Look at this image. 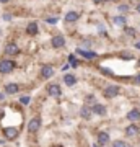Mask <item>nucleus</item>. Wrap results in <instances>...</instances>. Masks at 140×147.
Wrapping results in <instances>:
<instances>
[{
	"instance_id": "24",
	"label": "nucleus",
	"mask_w": 140,
	"mask_h": 147,
	"mask_svg": "<svg viewBox=\"0 0 140 147\" xmlns=\"http://www.w3.org/2000/svg\"><path fill=\"white\" fill-rule=\"evenodd\" d=\"M125 33H127L129 36H134V34H135V30H134V28H127V30H125Z\"/></svg>"
},
{
	"instance_id": "23",
	"label": "nucleus",
	"mask_w": 140,
	"mask_h": 147,
	"mask_svg": "<svg viewBox=\"0 0 140 147\" xmlns=\"http://www.w3.org/2000/svg\"><path fill=\"white\" fill-rule=\"evenodd\" d=\"M20 101H21V105H28L29 103V96H21Z\"/></svg>"
},
{
	"instance_id": "12",
	"label": "nucleus",
	"mask_w": 140,
	"mask_h": 147,
	"mask_svg": "<svg viewBox=\"0 0 140 147\" xmlns=\"http://www.w3.org/2000/svg\"><path fill=\"white\" fill-rule=\"evenodd\" d=\"M108 141H109V134H108V132H104V131H101L98 134V144H99V146H106Z\"/></svg>"
},
{
	"instance_id": "10",
	"label": "nucleus",
	"mask_w": 140,
	"mask_h": 147,
	"mask_svg": "<svg viewBox=\"0 0 140 147\" xmlns=\"http://www.w3.org/2000/svg\"><path fill=\"white\" fill-rule=\"evenodd\" d=\"M91 110H93L94 115H98V116H104V115H106V106H104V105H98V103H94Z\"/></svg>"
},
{
	"instance_id": "26",
	"label": "nucleus",
	"mask_w": 140,
	"mask_h": 147,
	"mask_svg": "<svg viewBox=\"0 0 140 147\" xmlns=\"http://www.w3.org/2000/svg\"><path fill=\"white\" fill-rule=\"evenodd\" d=\"M3 20H5V21H10V20H11V15H3Z\"/></svg>"
},
{
	"instance_id": "3",
	"label": "nucleus",
	"mask_w": 140,
	"mask_h": 147,
	"mask_svg": "<svg viewBox=\"0 0 140 147\" xmlns=\"http://www.w3.org/2000/svg\"><path fill=\"white\" fill-rule=\"evenodd\" d=\"M47 93L51 95L52 98H59V96L62 95V90H60L59 84H51L49 87H47Z\"/></svg>"
},
{
	"instance_id": "22",
	"label": "nucleus",
	"mask_w": 140,
	"mask_h": 147,
	"mask_svg": "<svg viewBox=\"0 0 140 147\" xmlns=\"http://www.w3.org/2000/svg\"><path fill=\"white\" fill-rule=\"evenodd\" d=\"M117 10H119L121 13H122V11H127L129 10V5H127V3H121V5L117 7Z\"/></svg>"
},
{
	"instance_id": "15",
	"label": "nucleus",
	"mask_w": 140,
	"mask_h": 147,
	"mask_svg": "<svg viewBox=\"0 0 140 147\" xmlns=\"http://www.w3.org/2000/svg\"><path fill=\"white\" fill-rule=\"evenodd\" d=\"M127 118H129L130 121H139L140 119V110L139 108H134V110L129 111V115H127Z\"/></svg>"
},
{
	"instance_id": "4",
	"label": "nucleus",
	"mask_w": 140,
	"mask_h": 147,
	"mask_svg": "<svg viewBox=\"0 0 140 147\" xmlns=\"http://www.w3.org/2000/svg\"><path fill=\"white\" fill-rule=\"evenodd\" d=\"M51 44H52V47H54V49H60V47L65 46V38H64L62 34H56V36L52 38Z\"/></svg>"
},
{
	"instance_id": "7",
	"label": "nucleus",
	"mask_w": 140,
	"mask_h": 147,
	"mask_svg": "<svg viewBox=\"0 0 140 147\" xmlns=\"http://www.w3.org/2000/svg\"><path fill=\"white\" fill-rule=\"evenodd\" d=\"M41 77L42 79H51V77H54V67L52 65H44L41 69Z\"/></svg>"
},
{
	"instance_id": "17",
	"label": "nucleus",
	"mask_w": 140,
	"mask_h": 147,
	"mask_svg": "<svg viewBox=\"0 0 140 147\" xmlns=\"http://www.w3.org/2000/svg\"><path fill=\"white\" fill-rule=\"evenodd\" d=\"M80 56H83V57H86V59H94L96 57V53L94 51H83V49H78L77 51Z\"/></svg>"
},
{
	"instance_id": "13",
	"label": "nucleus",
	"mask_w": 140,
	"mask_h": 147,
	"mask_svg": "<svg viewBox=\"0 0 140 147\" xmlns=\"http://www.w3.org/2000/svg\"><path fill=\"white\" fill-rule=\"evenodd\" d=\"M26 33H28V34H31V36L38 34V23H36V21H31V23L26 26Z\"/></svg>"
},
{
	"instance_id": "9",
	"label": "nucleus",
	"mask_w": 140,
	"mask_h": 147,
	"mask_svg": "<svg viewBox=\"0 0 140 147\" xmlns=\"http://www.w3.org/2000/svg\"><path fill=\"white\" fill-rule=\"evenodd\" d=\"M78 18H80V15H78L77 11L70 10L67 15H65V18H64V20H65V23H75V21H78Z\"/></svg>"
},
{
	"instance_id": "16",
	"label": "nucleus",
	"mask_w": 140,
	"mask_h": 147,
	"mask_svg": "<svg viewBox=\"0 0 140 147\" xmlns=\"http://www.w3.org/2000/svg\"><path fill=\"white\" fill-rule=\"evenodd\" d=\"M125 134H127L129 137L137 136V134H139V127L135 126V124H130V126H127V127H125Z\"/></svg>"
},
{
	"instance_id": "2",
	"label": "nucleus",
	"mask_w": 140,
	"mask_h": 147,
	"mask_svg": "<svg viewBox=\"0 0 140 147\" xmlns=\"http://www.w3.org/2000/svg\"><path fill=\"white\" fill-rule=\"evenodd\" d=\"M119 92H121V88L117 87V85H109V87H106L104 88V96L106 98H114V96H117L119 95Z\"/></svg>"
},
{
	"instance_id": "29",
	"label": "nucleus",
	"mask_w": 140,
	"mask_h": 147,
	"mask_svg": "<svg viewBox=\"0 0 140 147\" xmlns=\"http://www.w3.org/2000/svg\"><path fill=\"white\" fill-rule=\"evenodd\" d=\"M94 3H101V2H103V0H93Z\"/></svg>"
},
{
	"instance_id": "6",
	"label": "nucleus",
	"mask_w": 140,
	"mask_h": 147,
	"mask_svg": "<svg viewBox=\"0 0 140 147\" xmlns=\"http://www.w3.org/2000/svg\"><path fill=\"white\" fill-rule=\"evenodd\" d=\"M39 127H41V118H33V119L28 123V131L29 132H36Z\"/></svg>"
},
{
	"instance_id": "5",
	"label": "nucleus",
	"mask_w": 140,
	"mask_h": 147,
	"mask_svg": "<svg viewBox=\"0 0 140 147\" xmlns=\"http://www.w3.org/2000/svg\"><path fill=\"white\" fill-rule=\"evenodd\" d=\"M3 134L8 141H13L15 137H18V127H13V126H8V127H3Z\"/></svg>"
},
{
	"instance_id": "33",
	"label": "nucleus",
	"mask_w": 140,
	"mask_h": 147,
	"mask_svg": "<svg viewBox=\"0 0 140 147\" xmlns=\"http://www.w3.org/2000/svg\"><path fill=\"white\" fill-rule=\"evenodd\" d=\"M57 147H62V146H57Z\"/></svg>"
},
{
	"instance_id": "18",
	"label": "nucleus",
	"mask_w": 140,
	"mask_h": 147,
	"mask_svg": "<svg viewBox=\"0 0 140 147\" xmlns=\"http://www.w3.org/2000/svg\"><path fill=\"white\" fill-rule=\"evenodd\" d=\"M91 113H93V110H90L88 106H83L82 110H80V115H82V118H85V119H90Z\"/></svg>"
},
{
	"instance_id": "28",
	"label": "nucleus",
	"mask_w": 140,
	"mask_h": 147,
	"mask_svg": "<svg viewBox=\"0 0 140 147\" xmlns=\"http://www.w3.org/2000/svg\"><path fill=\"white\" fill-rule=\"evenodd\" d=\"M10 0H0V3H8Z\"/></svg>"
},
{
	"instance_id": "11",
	"label": "nucleus",
	"mask_w": 140,
	"mask_h": 147,
	"mask_svg": "<svg viewBox=\"0 0 140 147\" xmlns=\"http://www.w3.org/2000/svg\"><path fill=\"white\" fill-rule=\"evenodd\" d=\"M64 82H65V85L72 87V85L77 84V77H75L73 74H65V75H64Z\"/></svg>"
},
{
	"instance_id": "30",
	"label": "nucleus",
	"mask_w": 140,
	"mask_h": 147,
	"mask_svg": "<svg viewBox=\"0 0 140 147\" xmlns=\"http://www.w3.org/2000/svg\"><path fill=\"white\" fill-rule=\"evenodd\" d=\"M2 116H3V111H2V110H0V118H2Z\"/></svg>"
},
{
	"instance_id": "1",
	"label": "nucleus",
	"mask_w": 140,
	"mask_h": 147,
	"mask_svg": "<svg viewBox=\"0 0 140 147\" xmlns=\"http://www.w3.org/2000/svg\"><path fill=\"white\" fill-rule=\"evenodd\" d=\"M13 69H15V62L13 61H0V74H10L13 72Z\"/></svg>"
},
{
	"instance_id": "25",
	"label": "nucleus",
	"mask_w": 140,
	"mask_h": 147,
	"mask_svg": "<svg viewBox=\"0 0 140 147\" xmlns=\"http://www.w3.org/2000/svg\"><path fill=\"white\" fill-rule=\"evenodd\" d=\"M104 74H108V75H113V70H109V69H101Z\"/></svg>"
},
{
	"instance_id": "20",
	"label": "nucleus",
	"mask_w": 140,
	"mask_h": 147,
	"mask_svg": "<svg viewBox=\"0 0 140 147\" xmlns=\"http://www.w3.org/2000/svg\"><path fill=\"white\" fill-rule=\"evenodd\" d=\"M57 16H51V18H46V23H49V25H56L57 23Z\"/></svg>"
},
{
	"instance_id": "31",
	"label": "nucleus",
	"mask_w": 140,
	"mask_h": 147,
	"mask_svg": "<svg viewBox=\"0 0 140 147\" xmlns=\"http://www.w3.org/2000/svg\"><path fill=\"white\" fill-rule=\"evenodd\" d=\"M137 80H139V82H140V75H139V77H137Z\"/></svg>"
},
{
	"instance_id": "21",
	"label": "nucleus",
	"mask_w": 140,
	"mask_h": 147,
	"mask_svg": "<svg viewBox=\"0 0 140 147\" xmlns=\"http://www.w3.org/2000/svg\"><path fill=\"white\" fill-rule=\"evenodd\" d=\"M113 147H127V144H125L124 141H114Z\"/></svg>"
},
{
	"instance_id": "14",
	"label": "nucleus",
	"mask_w": 140,
	"mask_h": 147,
	"mask_svg": "<svg viewBox=\"0 0 140 147\" xmlns=\"http://www.w3.org/2000/svg\"><path fill=\"white\" fill-rule=\"evenodd\" d=\"M18 84H7L5 85V93H8V95H15L16 92H18Z\"/></svg>"
},
{
	"instance_id": "19",
	"label": "nucleus",
	"mask_w": 140,
	"mask_h": 147,
	"mask_svg": "<svg viewBox=\"0 0 140 147\" xmlns=\"http://www.w3.org/2000/svg\"><path fill=\"white\" fill-rule=\"evenodd\" d=\"M113 21H114L117 26H124V25H125V16H122V15L114 16V18H113Z\"/></svg>"
},
{
	"instance_id": "32",
	"label": "nucleus",
	"mask_w": 140,
	"mask_h": 147,
	"mask_svg": "<svg viewBox=\"0 0 140 147\" xmlns=\"http://www.w3.org/2000/svg\"><path fill=\"white\" fill-rule=\"evenodd\" d=\"M93 147H98V146H96V144H94V146H93Z\"/></svg>"
},
{
	"instance_id": "8",
	"label": "nucleus",
	"mask_w": 140,
	"mask_h": 147,
	"mask_svg": "<svg viewBox=\"0 0 140 147\" xmlns=\"http://www.w3.org/2000/svg\"><path fill=\"white\" fill-rule=\"evenodd\" d=\"M18 53H20V49H18V46L13 44V42H10V44L5 46V54H8V56H16Z\"/></svg>"
},
{
	"instance_id": "27",
	"label": "nucleus",
	"mask_w": 140,
	"mask_h": 147,
	"mask_svg": "<svg viewBox=\"0 0 140 147\" xmlns=\"http://www.w3.org/2000/svg\"><path fill=\"white\" fill-rule=\"evenodd\" d=\"M135 10H137V11H139V13H140V2H139V3H137V7H135Z\"/></svg>"
}]
</instances>
